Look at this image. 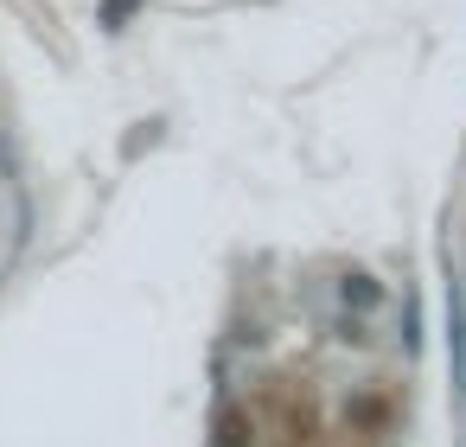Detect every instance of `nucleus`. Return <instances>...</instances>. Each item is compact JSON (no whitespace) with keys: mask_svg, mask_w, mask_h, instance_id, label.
Here are the masks:
<instances>
[{"mask_svg":"<svg viewBox=\"0 0 466 447\" xmlns=\"http://www.w3.org/2000/svg\"><path fill=\"white\" fill-rule=\"evenodd\" d=\"M453 377L466 396V281H453Z\"/></svg>","mask_w":466,"mask_h":447,"instance_id":"obj_1","label":"nucleus"},{"mask_svg":"<svg viewBox=\"0 0 466 447\" xmlns=\"http://www.w3.org/2000/svg\"><path fill=\"white\" fill-rule=\"evenodd\" d=\"M243 441H249L243 415H224V422H218V447H243Z\"/></svg>","mask_w":466,"mask_h":447,"instance_id":"obj_3","label":"nucleus"},{"mask_svg":"<svg viewBox=\"0 0 466 447\" xmlns=\"http://www.w3.org/2000/svg\"><path fill=\"white\" fill-rule=\"evenodd\" d=\"M128 14H135V0H109V7H103V20H109V26H122Z\"/></svg>","mask_w":466,"mask_h":447,"instance_id":"obj_4","label":"nucleus"},{"mask_svg":"<svg viewBox=\"0 0 466 447\" xmlns=\"http://www.w3.org/2000/svg\"><path fill=\"white\" fill-rule=\"evenodd\" d=\"M339 294H345V307H377V281L370 275H345Z\"/></svg>","mask_w":466,"mask_h":447,"instance_id":"obj_2","label":"nucleus"}]
</instances>
